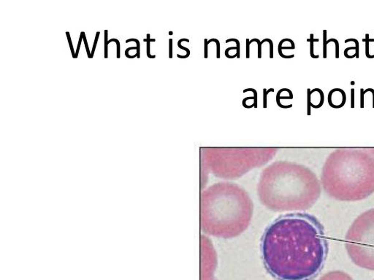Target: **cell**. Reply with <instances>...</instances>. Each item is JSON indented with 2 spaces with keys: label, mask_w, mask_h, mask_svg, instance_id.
Listing matches in <instances>:
<instances>
[{
  "label": "cell",
  "mask_w": 374,
  "mask_h": 280,
  "mask_svg": "<svg viewBox=\"0 0 374 280\" xmlns=\"http://www.w3.org/2000/svg\"><path fill=\"white\" fill-rule=\"evenodd\" d=\"M130 42H135V43H137V58H140V42L138 41V39H129L127 40L126 41V43H130Z\"/></svg>",
  "instance_id": "obj_22"
},
{
  "label": "cell",
  "mask_w": 374,
  "mask_h": 280,
  "mask_svg": "<svg viewBox=\"0 0 374 280\" xmlns=\"http://www.w3.org/2000/svg\"><path fill=\"white\" fill-rule=\"evenodd\" d=\"M310 88L307 89V115H310Z\"/></svg>",
  "instance_id": "obj_21"
},
{
  "label": "cell",
  "mask_w": 374,
  "mask_h": 280,
  "mask_svg": "<svg viewBox=\"0 0 374 280\" xmlns=\"http://www.w3.org/2000/svg\"><path fill=\"white\" fill-rule=\"evenodd\" d=\"M211 42H214L216 44V58H220V43H219V41L217 39L215 38H212L210 39L208 41V43L209 45V43H211Z\"/></svg>",
  "instance_id": "obj_20"
},
{
  "label": "cell",
  "mask_w": 374,
  "mask_h": 280,
  "mask_svg": "<svg viewBox=\"0 0 374 280\" xmlns=\"http://www.w3.org/2000/svg\"><path fill=\"white\" fill-rule=\"evenodd\" d=\"M151 42H156V39H151L150 38V34H147V56L148 57L150 58H155L156 56L154 55V56H151V54H150V43Z\"/></svg>",
  "instance_id": "obj_16"
},
{
  "label": "cell",
  "mask_w": 374,
  "mask_h": 280,
  "mask_svg": "<svg viewBox=\"0 0 374 280\" xmlns=\"http://www.w3.org/2000/svg\"><path fill=\"white\" fill-rule=\"evenodd\" d=\"M319 280H354L348 273L341 271H333L325 273Z\"/></svg>",
  "instance_id": "obj_7"
},
{
  "label": "cell",
  "mask_w": 374,
  "mask_h": 280,
  "mask_svg": "<svg viewBox=\"0 0 374 280\" xmlns=\"http://www.w3.org/2000/svg\"><path fill=\"white\" fill-rule=\"evenodd\" d=\"M230 50H237V48H236V46H235V47H230V48H227V49L225 50V56H227V58H234L237 57V55H236V54L234 55V56H230V55H229V51H230Z\"/></svg>",
  "instance_id": "obj_28"
},
{
  "label": "cell",
  "mask_w": 374,
  "mask_h": 280,
  "mask_svg": "<svg viewBox=\"0 0 374 280\" xmlns=\"http://www.w3.org/2000/svg\"><path fill=\"white\" fill-rule=\"evenodd\" d=\"M280 99H292L291 96H280Z\"/></svg>",
  "instance_id": "obj_38"
},
{
  "label": "cell",
  "mask_w": 374,
  "mask_h": 280,
  "mask_svg": "<svg viewBox=\"0 0 374 280\" xmlns=\"http://www.w3.org/2000/svg\"><path fill=\"white\" fill-rule=\"evenodd\" d=\"M322 188L321 181L310 169L281 163L263 172L257 193L262 204L272 211H304L318 201Z\"/></svg>",
  "instance_id": "obj_2"
},
{
  "label": "cell",
  "mask_w": 374,
  "mask_h": 280,
  "mask_svg": "<svg viewBox=\"0 0 374 280\" xmlns=\"http://www.w3.org/2000/svg\"><path fill=\"white\" fill-rule=\"evenodd\" d=\"M373 280H374V279H373Z\"/></svg>",
  "instance_id": "obj_41"
},
{
  "label": "cell",
  "mask_w": 374,
  "mask_h": 280,
  "mask_svg": "<svg viewBox=\"0 0 374 280\" xmlns=\"http://www.w3.org/2000/svg\"><path fill=\"white\" fill-rule=\"evenodd\" d=\"M183 41H186V42H187V43H189V39H186V38H182V39H180L178 41V48H181V49H183V50H186V51H187V55H186V56H187V57L188 58L190 56V50L189 49V48H185V47H183V46L181 45V43H182Z\"/></svg>",
  "instance_id": "obj_19"
},
{
  "label": "cell",
  "mask_w": 374,
  "mask_h": 280,
  "mask_svg": "<svg viewBox=\"0 0 374 280\" xmlns=\"http://www.w3.org/2000/svg\"><path fill=\"white\" fill-rule=\"evenodd\" d=\"M308 42L310 43V55L313 58H320V55H314V42H319L320 39H314V34H310V39H307Z\"/></svg>",
  "instance_id": "obj_10"
},
{
  "label": "cell",
  "mask_w": 374,
  "mask_h": 280,
  "mask_svg": "<svg viewBox=\"0 0 374 280\" xmlns=\"http://www.w3.org/2000/svg\"><path fill=\"white\" fill-rule=\"evenodd\" d=\"M83 39V32H81V36H80V39H79V42H78V48H77V50H76V52H75V58H78V53H79V50H80V47H81V42H82V39Z\"/></svg>",
  "instance_id": "obj_31"
},
{
  "label": "cell",
  "mask_w": 374,
  "mask_h": 280,
  "mask_svg": "<svg viewBox=\"0 0 374 280\" xmlns=\"http://www.w3.org/2000/svg\"><path fill=\"white\" fill-rule=\"evenodd\" d=\"M266 42H268L270 45V58H273V43H272V39L269 38H265Z\"/></svg>",
  "instance_id": "obj_24"
},
{
  "label": "cell",
  "mask_w": 374,
  "mask_h": 280,
  "mask_svg": "<svg viewBox=\"0 0 374 280\" xmlns=\"http://www.w3.org/2000/svg\"><path fill=\"white\" fill-rule=\"evenodd\" d=\"M66 34H67V39H68L69 44V47H70V50H71L72 54H73V58H75V51H74V50H73V43H72V40H71L70 35H69V32H68V31H67V32H66Z\"/></svg>",
  "instance_id": "obj_29"
},
{
  "label": "cell",
  "mask_w": 374,
  "mask_h": 280,
  "mask_svg": "<svg viewBox=\"0 0 374 280\" xmlns=\"http://www.w3.org/2000/svg\"><path fill=\"white\" fill-rule=\"evenodd\" d=\"M327 31L326 29L323 30V58H326L327 57Z\"/></svg>",
  "instance_id": "obj_11"
},
{
  "label": "cell",
  "mask_w": 374,
  "mask_h": 280,
  "mask_svg": "<svg viewBox=\"0 0 374 280\" xmlns=\"http://www.w3.org/2000/svg\"><path fill=\"white\" fill-rule=\"evenodd\" d=\"M354 42V43H355V46L354 47H348L347 48H346L345 50H344V56H345V57H346L348 55V51L349 50H355V56L357 58H359L360 57V43H359V41L357 39L354 38H349L345 40V43H349V42Z\"/></svg>",
  "instance_id": "obj_8"
},
{
  "label": "cell",
  "mask_w": 374,
  "mask_h": 280,
  "mask_svg": "<svg viewBox=\"0 0 374 280\" xmlns=\"http://www.w3.org/2000/svg\"><path fill=\"white\" fill-rule=\"evenodd\" d=\"M246 58H250V40L247 38L246 39Z\"/></svg>",
  "instance_id": "obj_35"
},
{
  "label": "cell",
  "mask_w": 374,
  "mask_h": 280,
  "mask_svg": "<svg viewBox=\"0 0 374 280\" xmlns=\"http://www.w3.org/2000/svg\"><path fill=\"white\" fill-rule=\"evenodd\" d=\"M261 252L267 271L278 280H310L326 260L324 228L310 214L282 215L265 229Z\"/></svg>",
  "instance_id": "obj_1"
},
{
  "label": "cell",
  "mask_w": 374,
  "mask_h": 280,
  "mask_svg": "<svg viewBox=\"0 0 374 280\" xmlns=\"http://www.w3.org/2000/svg\"><path fill=\"white\" fill-rule=\"evenodd\" d=\"M253 42H257V45H258V58H262V45H263L264 43H265L266 39H264L263 40L260 41L259 39L253 38L251 39V40H250V42H249V43H250V45L253 43Z\"/></svg>",
  "instance_id": "obj_13"
},
{
  "label": "cell",
  "mask_w": 374,
  "mask_h": 280,
  "mask_svg": "<svg viewBox=\"0 0 374 280\" xmlns=\"http://www.w3.org/2000/svg\"><path fill=\"white\" fill-rule=\"evenodd\" d=\"M83 40H84V43H85L86 52H87V55H88V58H92V54H91V52L89 51V49H88V43H87V40H86V38L85 33L83 32Z\"/></svg>",
  "instance_id": "obj_32"
},
{
  "label": "cell",
  "mask_w": 374,
  "mask_h": 280,
  "mask_svg": "<svg viewBox=\"0 0 374 280\" xmlns=\"http://www.w3.org/2000/svg\"><path fill=\"white\" fill-rule=\"evenodd\" d=\"M169 34L172 35V34H173V31H170V32H169Z\"/></svg>",
  "instance_id": "obj_40"
},
{
  "label": "cell",
  "mask_w": 374,
  "mask_h": 280,
  "mask_svg": "<svg viewBox=\"0 0 374 280\" xmlns=\"http://www.w3.org/2000/svg\"><path fill=\"white\" fill-rule=\"evenodd\" d=\"M282 50H284V49H292L293 50V49H295V48L292 47H288V46H286V47H282Z\"/></svg>",
  "instance_id": "obj_39"
},
{
  "label": "cell",
  "mask_w": 374,
  "mask_h": 280,
  "mask_svg": "<svg viewBox=\"0 0 374 280\" xmlns=\"http://www.w3.org/2000/svg\"><path fill=\"white\" fill-rule=\"evenodd\" d=\"M248 91H252L253 94V107L254 108H257V90L254 89V88H247V89H244V93H246Z\"/></svg>",
  "instance_id": "obj_15"
},
{
  "label": "cell",
  "mask_w": 374,
  "mask_h": 280,
  "mask_svg": "<svg viewBox=\"0 0 374 280\" xmlns=\"http://www.w3.org/2000/svg\"><path fill=\"white\" fill-rule=\"evenodd\" d=\"M345 247L354 264L374 271V208L354 220L346 234Z\"/></svg>",
  "instance_id": "obj_5"
},
{
  "label": "cell",
  "mask_w": 374,
  "mask_h": 280,
  "mask_svg": "<svg viewBox=\"0 0 374 280\" xmlns=\"http://www.w3.org/2000/svg\"><path fill=\"white\" fill-rule=\"evenodd\" d=\"M107 30L105 31V58H107Z\"/></svg>",
  "instance_id": "obj_30"
},
{
  "label": "cell",
  "mask_w": 374,
  "mask_h": 280,
  "mask_svg": "<svg viewBox=\"0 0 374 280\" xmlns=\"http://www.w3.org/2000/svg\"><path fill=\"white\" fill-rule=\"evenodd\" d=\"M169 58H173V39H169Z\"/></svg>",
  "instance_id": "obj_34"
},
{
  "label": "cell",
  "mask_w": 374,
  "mask_h": 280,
  "mask_svg": "<svg viewBox=\"0 0 374 280\" xmlns=\"http://www.w3.org/2000/svg\"><path fill=\"white\" fill-rule=\"evenodd\" d=\"M273 88H269L268 90H266V88H263V107L264 108H267V94L270 92H273Z\"/></svg>",
  "instance_id": "obj_18"
},
{
  "label": "cell",
  "mask_w": 374,
  "mask_h": 280,
  "mask_svg": "<svg viewBox=\"0 0 374 280\" xmlns=\"http://www.w3.org/2000/svg\"><path fill=\"white\" fill-rule=\"evenodd\" d=\"M346 102V95L341 88H334L329 92L328 104L333 108L338 109L343 107Z\"/></svg>",
  "instance_id": "obj_6"
},
{
  "label": "cell",
  "mask_w": 374,
  "mask_h": 280,
  "mask_svg": "<svg viewBox=\"0 0 374 280\" xmlns=\"http://www.w3.org/2000/svg\"><path fill=\"white\" fill-rule=\"evenodd\" d=\"M111 42H115V43H116V45H117V58H120V43H119V41L117 39H111L108 42H107V45H108V44L111 43Z\"/></svg>",
  "instance_id": "obj_23"
},
{
  "label": "cell",
  "mask_w": 374,
  "mask_h": 280,
  "mask_svg": "<svg viewBox=\"0 0 374 280\" xmlns=\"http://www.w3.org/2000/svg\"><path fill=\"white\" fill-rule=\"evenodd\" d=\"M331 42H333V43H335V58H338L339 56H340L339 55V42L335 38H331V39H327V44L331 43Z\"/></svg>",
  "instance_id": "obj_17"
},
{
  "label": "cell",
  "mask_w": 374,
  "mask_h": 280,
  "mask_svg": "<svg viewBox=\"0 0 374 280\" xmlns=\"http://www.w3.org/2000/svg\"><path fill=\"white\" fill-rule=\"evenodd\" d=\"M354 98H355V90L354 88L351 89V107L354 108Z\"/></svg>",
  "instance_id": "obj_26"
},
{
  "label": "cell",
  "mask_w": 374,
  "mask_h": 280,
  "mask_svg": "<svg viewBox=\"0 0 374 280\" xmlns=\"http://www.w3.org/2000/svg\"><path fill=\"white\" fill-rule=\"evenodd\" d=\"M368 150L370 151V153H368V154L371 155V156L373 158V157H374V148H372V149H368Z\"/></svg>",
  "instance_id": "obj_37"
},
{
  "label": "cell",
  "mask_w": 374,
  "mask_h": 280,
  "mask_svg": "<svg viewBox=\"0 0 374 280\" xmlns=\"http://www.w3.org/2000/svg\"><path fill=\"white\" fill-rule=\"evenodd\" d=\"M363 42L365 43V56L367 58H374V55L370 54L369 44L371 42H374V39H371L369 37V34H365V38L362 39Z\"/></svg>",
  "instance_id": "obj_9"
},
{
  "label": "cell",
  "mask_w": 374,
  "mask_h": 280,
  "mask_svg": "<svg viewBox=\"0 0 374 280\" xmlns=\"http://www.w3.org/2000/svg\"><path fill=\"white\" fill-rule=\"evenodd\" d=\"M321 184L324 192L341 201H357L374 193V158L367 153L340 149L323 166Z\"/></svg>",
  "instance_id": "obj_4"
},
{
  "label": "cell",
  "mask_w": 374,
  "mask_h": 280,
  "mask_svg": "<svg viewBox=\"0 0 374 280\" xmlns=\"http://www.w3.org/2000/svg\"><path fill=\"white\" fill-rule=\"evenodd\" d=\"M208 39H204V57L205 58H208Z\"/></svg>",
  "instance_id": "obj_27"
},
{
  "label": "cell",
  "mask_w": 374,
  "mask_h": 280,
  "mask_svg": "<svg viewBox=\"0 0 374 280\" xmlns=\"http://www.w3.org/2000/svg\"><path fill=\"white\" fill-rule=\"evenodd\" d=\"M365 90L362 88H360V108H364L365 101Z\"/></svg>",
  "instance_id": "obj_25"
},
{
  "label": "cell",
  "mask_w": 374,
  "mask_h": 280,
  "mask_svg": "<svg viewBox=\"0 0 374 280\" xmlns=\"http://www.w3.org/2000/svg\"><path fill=\"white\" fill-rule=\"evenodd\" d=\"M367 92H371L372 96H372V98H373V106L372 107H373V108H374V89H373V88H367V89L365 90V94H366V93H367Z\"/></svg>",
  "instance_id": "obj_36"
},
{
  "label": "cell",
  "mask_w": 374,
  "mask_h": 280,
  "mask_svg": "<svg viewBox=\"0 0 374 280\" xmlns=\"http://www.w3.org/2000/svg\"><path fill=\"white\" fill-rule=\"evenodd\" d=\"M286 90H287V88H282V89H280L279 90H278V92L277 93V95H276V103H277L278 106L279 107H281V108L287 109V108H291V107H292V104L282 105V104H281V102H280V96H281L280 95H281V94H282V93L283 91H286Z\"/></svg>",
  "instance_id": "obj_12"
},
{
  "label": "cell",
  "mask_w": 374,
  "mask_h": 280,
  "mask_svg": "<svg viewBox=\"0 0 374 280\" xmlns=\"http://www.w3.org/2000/svg\"><path fill=\"white\" fill-rule=\"evenodd\" d=\"M253 209L250 197L239 185L227 182L215 183L201 195V228L213 236L235 237L248 228Z\"/></svg>",
  "instance_id": "obj_3"
},
{
  "label": "cell",
  "mask_w": 374,
  "mask_h": 280,
  "mask_svg": "<svg viewBox=\"0 0 374 280\" xmlns=\"http://www.w3.org/2000/svg\"><path fill=\"white\" fill-rule=\"evenodd\" d=\"M233 41L234 43H236V48H237V50H236V55H237V58H239L240 57V41L238 40V39L235 38H230V39H227V40L225 41L226 43H230V42Z\"/></svg>",
  "instance_id": "obj_14"
},
{
  "label": "cell",
  "mask_w": 374,
  "mask_h": 280,
  "mask_svg": "<svg viewBox=\"0 0 374 280\" xmlns=\"http://www.w3.org/2000/svg\"><path fill=\"white\" fill-rule=\"evenodd\" d=\"M100 31H98V32H97L96 37H95V41H94V45H93V48H92V53H91V54H92V58L93 57V56H94V51H95V48H96V45H97V41H98V37H99V35H100Z\"/></svg>",
  "instance_id": "obj_33"
}]
</instances>
